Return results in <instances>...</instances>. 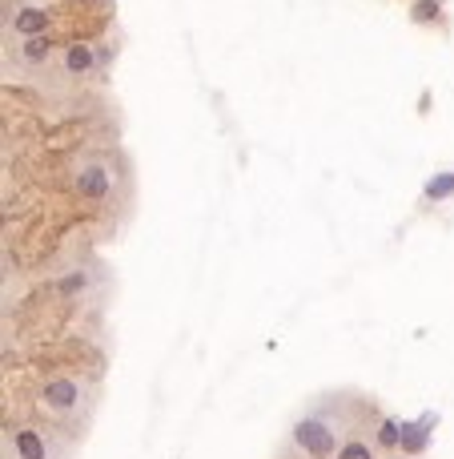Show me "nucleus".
<instances>
[{
	"label": "nucleus",
	"mask_w": 454,
	"mask_h": 459,
	"mask_svg": "<svg viewBox=\"0 0 454 459\" xmlns=\"http://www.w3.org/2000/svg\"><path fill=\"white\" fill-rule=\"evenodd\" d=\"M121 182H125V165L117 153H85L73 165V189L85 201H113Z\"/></svg>",
	"instance_id": "f257e3e1"
},
{
	"label": "nucleus",
	"mask_w": 454,
	"mask_h": 459,
	"mask_svg": "<svg viewBox=\"0 0 454 459\" xmlns=\"http://www.w3.org/2000/svg\"><path fill=\"white\" fill-rule=\"evenodd\" d=\"M342 427L334 419H326V411H310L294 423V447L302 451L306 459H330L342 451Z\"/></svg>",
	"instance_id": "f03ea898"
},
{
	"label": "nucleus",
	"mask_w": 454,
	"mask_h": 459,
	"mask_svg": "<svg viewBox=\"0 0 454 459\" xmlns=\"http://www.w3.org/2000/svg\"><path fill=\"white\" fill-rule=\"evenodd\" d=\"M40 403H45V411L57 415V419H81V411L93 407V391H89V383H81V379L57 375V379L45 383Z\"/></svg>",
	"instance_id": "7ed1b4c3"
},
{
	"label": "nucleus",
	"mask_w": 454,
	"mask_h": 459,
	"mask_svg": "<svg viewBox=\"0 0 454 459\" xmlns=\"http://www.w3.org/2000/svg\"><path fill=\"white\" fill-rule=\"evenodd\" d=\"M4 455L8 459H57V451L33 427H8L4 431Z\"/></svg>",
	"instance_id": "20e7f679"
},
{
	"label": "nucleus",
	"mask_w": 454,
	"mask_h": 459,
	"mask_svg": "<svg viewBox=\"0 0 454 459\" xmlns=\"http://www.w3.org/2000/svg\"><path fill=\"white\" fill-rule=\"evenodd\" d=\"M64 73L69 77H93L101 69V49L97 45H89V40H76V45H69L61 57Z\"/></svg>",
	"instance_id": "39448f33"
},
{
	"label": "nucleus",
	"mask_w": 454,
	"mask_h": 459,
	"mask_svg": "<svg viewBox=\"0 0 454 459\" xmlns=\"http://www.w3.org/2000/svg\"><path fill=\"white\" fill-rule=\"evenodd\" d=\"M13 28L21 33V37H37V33L49 28V13H45V9H16Z\"/></svg>",
	"instance_id": "423d86ee"
},
{
	"label": "nucleus",
	"mask_w": 454,
	"mask_h": 459,
	"mask_svg": "<svg viewBox=\"0 0 454 459\" xmlns=\"http://www.w3.org/2000/svg\"><path fill=\"white\" fill-rule=\"evenodd\" d=\"M338 459H374V443L370 439H346L342 443V451H338Z\"/></svg>",
	"instance_id": "0eeeda50"
},
{
	"label": "nucleus",
	"mask_w": 454,
	"mask_h": 459,
	"mask_svg": "<svg viewBox=\"0 0 454 459\" xmlns=\"http://www.w3.org/2000/svg\"><path fill=\"white\" fill-rule=\"evenodd\" d=\"M426 194H430V198H446V194H454V174L438 177V182H430Z\"/></svg>",
	"instance_id": "6e6552de"
},
{
	"label": "nucleus",
	"mask_w": 454,
	"mask_h": 459,
	"mask_svg": "<svg viewBox=\"0 0 454 459\" xmlns=\"http://www.w3.org/2000/svg\"><path fill=\"white\" fill-rule=\"evenodd\" d=\"M398 431H402L398 423H382V435H378V443H382V447H394V443H398V439H402V435H398Z\"/></svg>",
	"instance_id": "1a4fd4ad"
}]
</instances>
